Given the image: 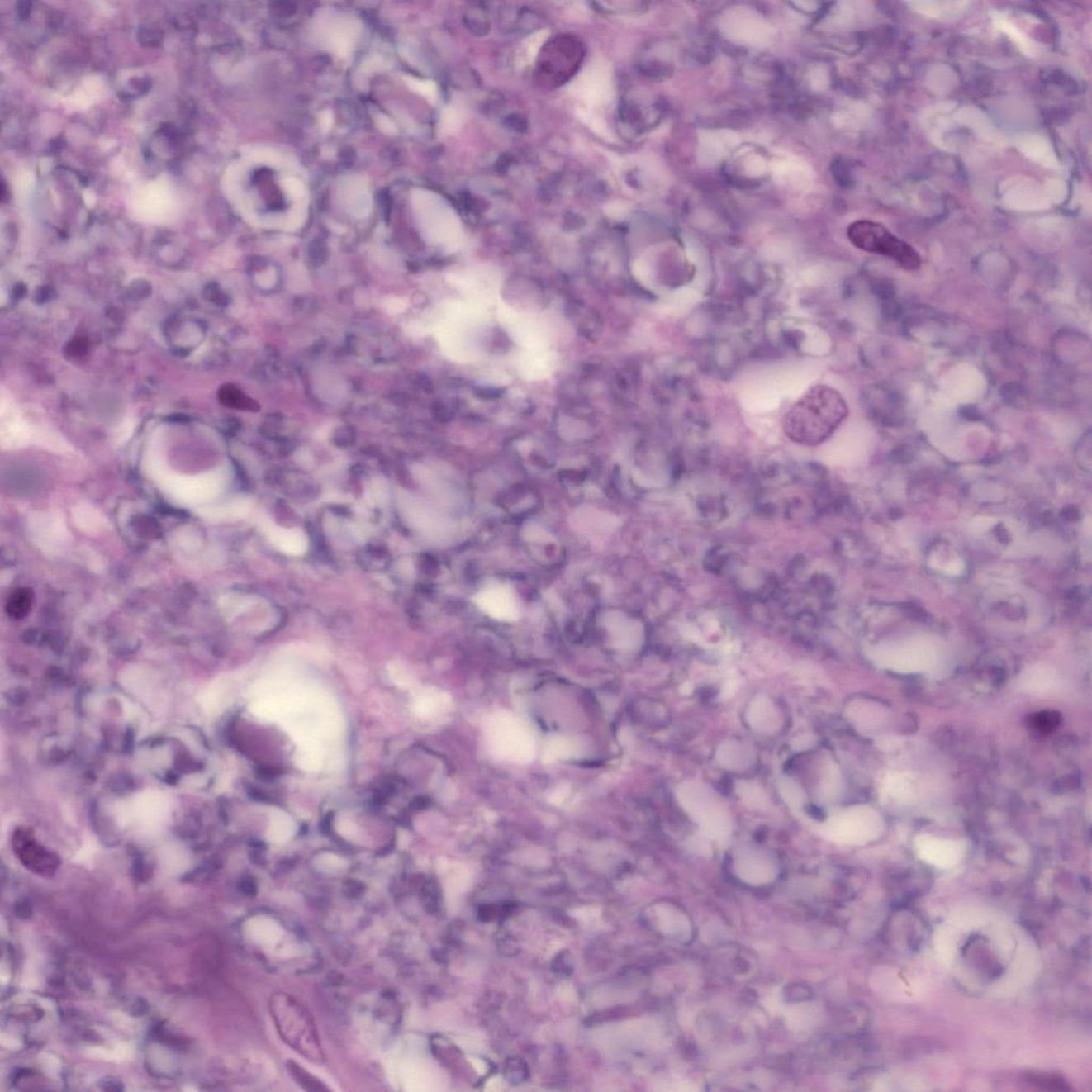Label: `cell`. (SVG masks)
I'll use <instances>...</instances> for the list:
<instances>
[{"instance_id":"cell-30","label":"cell","mask_w":1092,"mask_h":1092,"mask_svg":"<svg viewBox=\"0 0 1092 1092\" xmlns=\"http://www.w3.org/2000/svg\"><path fill=\"white\" fill-rule=\"evenodd\" d=\"M738 791L740 796H742L743 799H745L746 802H748L750 805H758L764 804L765 796L763 791H762L761 789H757V786H754L753 783H739Z\"/></svg>"},{"instance_id":"cell-28","label":"cell","mask_w":1092,"mask_h":1092,"mask_svg":"<svg viewBox=\"0 0 1092 1092\" xmlns=\"http://www.w3.org/2000/svg\"><path fill=\"white\" fill-rule=\"evenodd\" d=\"M463 113L456 107H449L443 112L439 130L443 134H452L461 126Z\"/></svg>"},{"instance_id":"cell-39","label":"cell","mask_w":1092,"mask_h":1092,"mask_svg":"<svg viewBox=\"0 0 1092 1092\" xmlns=\"http://www.w3.org/2000/svg\"><path fill=\"white\" fill-rule=\"evenodd\" d=\"M819 75H820V77H827V76H824V75L823 74V72H820V74H819ZM824 78H822V79H820V78H817V79H815V80H816L817 83H819V80H820V82H822V83H824Z\"/></svg>"},{"instance_id":"cell-7","label":"cell","mask_w":1092,"mask_h":1092,"mask_svg":"<svg viewBox=\"0 0 1092 1092\" xmlns=\"http://www.w3.org/2000/svg\"><path fill=\"white\" fill-rule=\"evenodd\" d=\"M733 870L740 881L751 885H764L778 877L780 864L771 850L745 844L735 849Z\"/></svg>"},{"instance_id":"cell-14","label":"cell","mask_w":1092,"mask_h":1092,"mask_svg":"<svg viewBox=\"0 0 1092 1092\" xmlns=\"http://www.w3.org/2000/svg\"><path fill=\"white\" fill-rule=\"evenodd\" d=\"M868 816L870 813L860 809L842 812L824 824V838L840 843L857 842L866 834Z\"/></svg>"},{"instance_id":"cell-4","label":"cell","mask_w":1092,"mask_h":1092,"mask_svg":"<svg viewBox=\"0 0 1092 1092\" xmlns=\"http://www.w3.org/2000/svg\"><path fill=\"white\" fill-rule=\"evenodd\" d=\"M848 237L860 250L888 256L904 269L916 270L921 266V258L915 249L894 236L881 223L866 220L852 223L848 229Z\"/></svg>"},{"instance_id":"cell-1","label":"cell","mask_w":1092,"mask_h":1092,"mask_svg":"<svg viewBox=\"0 0 1092 1092\" xmlns=\"http://www.w3.org/2000/svg\"><path fill=\"white\" fill-rule=\"evenodd\" d=\"M848 406L833 387L819 384L810 388L787 412L784 430L795 441L816 444L824 441L845 420Z\"/></svg>"},{"instance_id":"cell-20","label":"cell","mask_w":1092,"mask_h":1092,"mask_svg":"<svg viewBox=\"0 0 1092 1092\" xmlns=\"http://www.w3.org/2000/svg\"><path fill=\"white\" fill-rule=\"evenodd\" d=\"M72 516L77 529L91 536H97L110 529L108 520L93 506L77 505L73 509Z\"/></svg>"},{"instance_id":"cell-2","label":"cell","mask_w":1092,"mask_h":1092,"mask_svg":"<svg viewBox=\"0 0 1092 1092\" xmlns=\"http://www.w3.org/2000/svg\"><path fill=\"white\" fill-rule=\"evenodd\" d=\"M269 1011L283 1042L310 1061L321 1064L324 1052L313 1016L300 1000L285 992L270 996Z\"/></svg>"},{"instance_id":"cell-12","label":"cell","mask_w":1092,"mask_h":1092,"mask_svg":"<svg viewBox=\"0 0 1092 1092\" xmlns=\"http://www.w3.org/2000/svg\"><path fill=\"white\" fill-rule=\"evenodd\" d=\"M320 38L328 44L329 49L340 57H347L354 50L358 36V25L354 18L342 13L325 14L318 21Z\"/></svg>"},{"instance_id":"cell-13","label":"cell","mask_w":1092,"mask_h":1092,"mask_svg":"<svg viewBox=\"0 0 1092 1092\" xmlns=\"http://www.w3.org/2000/svg\"><path fill=\"white\" fill-rule=\"evenodd\" d=\"M724 31L729 38L748 45H763L769 38V27L749 10H738L724 17Z\"/></svg>"},{"instance_id":"cell-35","label":"cell","mask_w":1092,"mask_h":1092,"mask_svg":"<svg viewBox=\"0 0 1092 1092\" xmlns=\"http://www.w3.org/2000/svg\"><path fill=\"white\" fill-rule=\"evenodd\" d=\"M748 169L749 172L754 175L763 173V171L765 170L764 161L762 160L760 157H754V159L749 161Z\"/></svg>"},{"instance_id":"cell-36","label":"cell","mask_w":1092,"mask_h":1092,"mask_svg":"<svg viewBox=\"0 0 1092 1092\" xmlns=\"http://www.w3.org/2000/svg\"><path fill=\"white\" fill-rule=\"evenodd\" d=\"M339 830L340 831L339 833L344 834V837H350V835L354 834V826L353 823L348 822L347 819L339 822Z\"/></svg>"},{"instance_id":"cell-3","label":"cell","mask_w":1092,"mask_h":1092,"mask_svg":"<svg viewBox=\"0 0 1092 1092\" xmlns=\"http://www.w3.org/2000/svg\"><path fill=\"white\" fill-rule=\"evenodd\" d=\"M680 805L697 823L706 837L724 843L732 834V820L723 801L712 787L699 781H686L677 790Z\"/></svg>"},{"instance_id":"cell-24","label":"cell","mask_w":1092,"mask_h":1092,"mask_svg":"<svg viewBox=\"0 0 1092 1092\" xmlns=\"http://www.w3.org/2000/svg\"><path fill=\"white\" fill-rule=\"evenodd\" d=\"M247 504L245 501H234L226 505L208 506V507L201 508L199 513L204 519L211 520V521H220V520L235 518V516L243 515L245 511H247Z\"/></svg>"},{"instance_id":"cell-15","label":"cell","mask_w":1092,"mask_h":1092,"mask_svg":"<svg viewBox=\"0 0 1092 1092\" xmlns=\"http://www.w3.org/2000/svg\"><path fill=\"white\" fill-rule=\"evenodd\" d=\"M337 196L344 211L354 217L364 218L372 211V193L364 179L358 175H346L340 179Z\"/></svg>"},{"instance_id":"cell-32","label":"cell","mask_w":1092,"mask_h":1092,"mask_svg":"<svg viewBox=\"0 0 1092 1092\" xmlns=\"http://www.w3.org/2000/svg\"><path fill=\"white\" fill-rule=\"evenodd\" d=\"M285 188L289 196L295 197L296 200H301L306 197V189H304L301 182L295 178H287L284 182Z\"/></svg>"},{"instance_id":"cell-8","label":"cell","mask_w":1092,"mask_h":1092,"mask_svg":"<svg viewBox=\"0 0 1092 1092\" xmlns=\"http://www.w3.org/2000/svg\"><path fill=\"white\" fill-rule=\"evenodd\" d=\"M170 812V801L163 793L145 791L128 801L121 815L130 827L153 831L163 828Z\"/></svg>"},{"instance_id":"cell-6","label":"cell","mask_w":1092,"mask_h":1092,"mask_svg":"<svg viewBox=\"0 0 1092 1092\" xmlns=\"http://www.w3.org/2000/svg\"><path fill=\"white\" fill-rule=\"evenodd\" d=\"M230 474L225 468L197 475H178L166 472L159 479L167 496L177 503L204 505L216 500L226 490Z\"/></svg>"},{"instance_id":"cell-38","label":"cell","mask_w":1092,"mask_h":1092,"mask_svg":"<svg viewBox=\"0 0 1092 1092\" xmlns=\"http://www.w3.org/2000/svg\"><path fill=\"white\" fill-rule=\"evenodd\" d=\"M332 122L333 120H332L331 113H325V115L322 116L321 126L322 128H324V130H327V131L330 130V127H331L332 126Z\"/></svg>"},{"instance_id":"cell-25","label":"cell","mask_w":1092,"mask_h":1092,"mask_svg":"<svg viewBox=\"0 0 1092 1092\" xmlns=\"http://www.w3.org/2000/svg\"><path fill=\"white\" fill-rule=\"evenodd\" d=\"M295 832V824L283 812L276 811L270 817L268 837L271 841L282 843L289 840Z\"/></svg>"},{"instance_id":"cell-5","label":"cell","mask_w":1092,"mask_h":1092,"mask_svg":"<svg viewBox=\"0 0 1092 1092\" xmlns=\"http://www.w3.org/2000/svg\"><path fill=\"white\" fill-rule=\"evenodd\" d=\"M412 205L421 230L429 240L449 245L460 240L459 219L442 197L429 190L415 189L412 192Z\"/></svg>"},{"instance_id":"cell-11","label":"cell","mask_w":1092,"mask_h":1092,"mask_svg":"<svg viewBox=\"0 0 1092 1092\" xmlns=\"http://www.w3.org/2000/svg\"><path fill=\"white\" fill-rule=\"evenodd\" d=\"M29 530L35 544L50 554L60 553L68 544L69 531L59 513H36L29 520Z\"/></svg>"},{"instance_id":"cell-16","label":"cell","mask_w":1092,"mask_h":1092,"mask_svg":"<svg viewBox=\"0 0 1092 1092\" xmlns=\"http://www.w3.org/2000/svg\"><path fill=\"white\" fill-rule=\"evenodd\" d=\"M746 720L753 731L773 734L782 727L781 710L768 696L758 695L746 710Z\"/></svg>"},{"instance_id":"cell-27","label":"cell","mask_w":1092,"mask_h":1092,"mask_svg":"<svg viewBox=\"0 0 1092 1092\" xmlns=\"http://www.w3.org/2000/svg\"><path fill=\"white\" fill-rule=\"evenodd\" d=\"M406 82L408 83L410 89L423 95V97H426L428 101H430L431 102L437 101L438 89L434 83L427 82V80L413 78V77H406Z\"/></svg>"},{"instance_id":"cell-9","label":"cell","mask_w":1092,"mask_h":1092,"mask_svg":"<svg viewBox=\"0 0 1092 1092\" xmlns=\"http://www.w3.org/2000/svg\"><path fill=\"white\" fill-rule=\"evenodd\" d=\"M476 605L494 620L515 622L521 615L518 596L510 586L497 581L487 582L474 596Z\"/></svg>"},{"instance_id":"cell-37","label":"cell","mask_w":1092,"mask_h":1092,"mask_svg":"<svg viewBox=\"0 0 1092 1092\" xmlns=\"http://www.w3.org/2000/svg\"><path fill=\"white\" fill-rule=\"evenodd\" d=\"M377 121L380 123L379 126L381 130L386 131L387 134L395 133L396 127L394 123L391 122L390 119L386 118V116H380V119Z\"/></svg>"},{"instance_id":"cell-19","label":"cell","mask_w":1092,"mask_h":1092,"mask_svg":"<svg viewBox=\"0 0 1092 1092\" xmlns=\"http://www.w3.org/2000/svg\"><path fill=\"white\" fill-rule=\"evenodd\" d=\"M265 530L271 544L286 555L301 556L309 549V538L301 529H285L269 524Z\"/></svg>"},{"instance_id":"cell-21","label":"cell","mask_w":1092,"mask_h":1092,"mask_svg":"<svg viewBox=\"0 0 1092 1092\" xmlns=\"http://www.w3.org/2000/svg\"><path fill=\"white\" fill-rule=\"evenodd\" d=\"M776 787H778L780 797L789 805V808L795 810V811H800L804 807L805 799H807V795H805L800 784L791 776H784L778 780Z\"/></svg>"},{"instance_id":"cell-33","label":"cell","mask_w":1092,"mask_h":1092,"mask_svg":"<svg viewBox=\"0 0 1092 1092\" xmlns=\"http://www.w3.org/2000/svg\"><path fill=\"white\" fill-rule=\"evenodd\" d=\"M390 673H391L392 680L395 681L396 683L401 685V686H409L410 685L409 674L406 673V670L402 669L401 666L397 664L391 666Z\"/></svg>"},{"instance_id":"cell-10","label":"cell","mask_w":1092,"mask_h":1092,"mask_svg":"<svg viewBox=\"0 0 1092 1092\" xmlns=\"http://www.w3.org/2000/svg\"><path fill=\"white\" fill-rule=\"evenodd\" d=\"M575 94L588 107L607 104L613 97V82L610 69L602 61H595L577 77L573 84Z\"/></svg>"},{"instance_id":"cell-18","label":"cell","mask_w":1092,"mask_h":1092,"mask_svg":"<svg viewBox=\"0 0 1092 1092\" xmlns=\"http://www.w3.org/2000/svg\"><path fill=\"white\" fill-rule=\"evenodd\" d=\"M716 761L721 767L730 772H743L753 767L757 753L748 743L734 738L724 740L716 751Z\"/></svg>"},{"instance_id":"cell-31","label":"cell","mask_w":1092,"mask_h":1092,"mask_svg":"<svg viewBox=\"0 0 1092 1092\" xmlns=\"http://www.w3.org/2000/svg\"><path fill=\"white\" fill-rule=\"evenodd\" d=\"M817 738L815 735L802 734L793 740V743H791V748L800 753V751L813 748V747L815 746Z\"/></svg>"},{"instance_id":"cell-26","label":"cell","mask_w":1092,"mask_h":1092,"mask_svg":"<svg viewBox=\"0 0 1092 1092\" xmlns=\"http://www.w3.org/2000/svg\"><path fill=\"white\" fill-rule=\"evenodd\" d=\"M286 1068H287L289 1075L294 1079L295 1082L298 1083L304 1090L315 1092L330 1090L329 1087L325 1086L320 1080L311 1075L310 1072H307L296 1061H288L286 1062Z\"/></svg>"},{"instance_id":"cell-23","label":"cell","mask_w":1092,"mask_h":1092,"mask_svg":"<svg viewBox=\"0 0 1092 1092\" xmlns=\"http://www.w3.org/2000/svg\"><path fill=\"white\" fill-rule=\"evenodd\" d=\"M295 763L306 772H316L324 764V753L316 743H304L295 754Z\"/></svg>"},{"instance_id":"cell-34","label":"cell","mask_w":1092,"mask_h":1092,"mask_svg":"<svg viewBox=\"0 0 1092 1092\" xmlns=\"http://www.w3.org/2000/svg\"><path fill=\"white\" fill-rule=\"evenodd\" d=\"M1032 1080L1033 1083L1042 1085V1086L1043 1085H1047L1050 1090H1067V1087L1065 1086V1083H1062L1061 1080L1054 1079V1077L1049 1079V1077H1042L1040 1075H1032Z\"/></svg>"},{"instance_id":"cell-22","label":"cell","mask_w":1092,"mask_h":1092,"mask_svg":"<svg viewBox=\"0 0 1092 1092\" xmlns=\"http://www.w3.org/2000/svg\"><path fill=\"white\" fill-rule=\"evenodd\" d=\"M548 36V29H542V31L534 32V34L529 36L523 42L521 49L519 50L518 57H516V67L524 69L533 64L536 59L539 50H540Z\"/></svg>"},{"instance_id":"cell-17","label":"cell","mask_w":1092,"mask_h":1092,"mask_svg":"<svg viewBox=\"0 0 1092 1092\" xmlns=\"http://www.w3.org/2000/svg\"><path fill=\"white\" fill-rule=\"evenodd\" d=\"M603 623L615 646L629 650L640 646L643 639V629L639 621L614 610L604 615Z\"/></svg>"},{"instance_id":"cell-29","label":"cell","mask_w":1092,"mask_h":1092,"mask_svg":"<svg viewBox=\"0 0 1092 1092\" xmlns=\"http://www.w3.org/2000/svg\"><path fill=\"white\" fill-rule=\"evenodd\" d=\"M1058 723V714L1053 712L1036 715L1032 721L1033 727L1035 728L1037 731L1042 733H1049L1050 731L1054 730V729L1057 727Z\"/></svg>"}]
</instances>
